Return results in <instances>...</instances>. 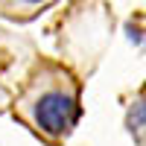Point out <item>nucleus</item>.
Here are the masks:
<instances>
[{
	"instance_id": "nucleus-3",
	"label": "nucleus",
	"mask_w": 146,
	"mask_h": 146,
	"mask_svg": "<svg viewBox=\"0 0 146 146\" xmlns=\"http://www.w3.org/2000/svg\"><path fill=\"white\" fill-rule=\"evenodd\" d=\"M129 131L137 135V143H143V102L140 100L135 102V108H131V114H129Z\"/></svg>"
},
{
	"instance_id": "nucleus-1",
	"label": "nucleus",
	"mask_w": 146,
	"mask_h": 146,
	"mask_svg": "<svg viewBox=\"0 0 146 146\" xmlns=\"http://www.w3.org/2000/svg\"><path fill=\"white\" fill-rule=\"evenodd\" d=\"M29 117L47 137H64L79 120V100L73 88H47L32 100Z\"/></svg>"
},
{
	"instance_id": "nucleus-2",
	"label": "nucleus",
	"mask_w": 146,
	"mask_h": 146,
	"mask_svg": "<svg viewBox=\"0 0 146 146\" xmlns=\"http://www.w3.org/2000/svg\"><path fill=\"white\" fill-rule=\"evenodd\" d=\"M53 0H0V9L6 15H32L44 6H50Z\"/></svg>"
}]
</instances>
